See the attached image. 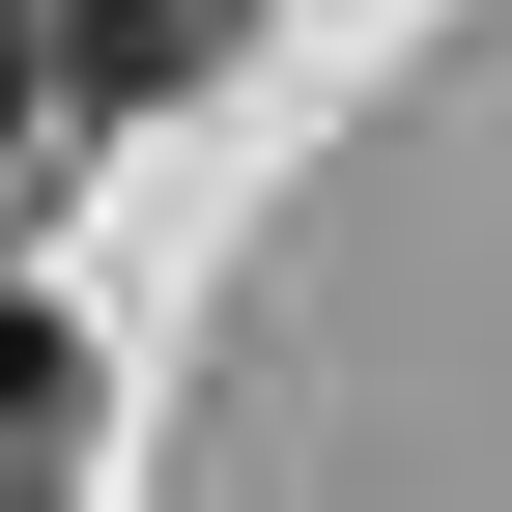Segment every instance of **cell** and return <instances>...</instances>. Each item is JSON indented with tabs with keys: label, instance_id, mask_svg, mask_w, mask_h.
<instances>
[{
	"label": "cell",
	"instance_id": "6da1fadb",
	"mask_svg": "<svg viewBox=\"0 0 512 512\" xmlns=\"http://www.w3.org/2000/svg\"><path fill=\"white\" fill-rule=\"evenodd\" d=\"M228 29H256V0H57V86H86V114H143V86H200Z\"/></svg>",
	"mask_w": 512,
	"mask_h": 512
},
{
	"label": "cell",
	"instance_id": "7a4b0ae2",
	"mask_svg": "<svg viewBox=\"0 0 512 512\" xmlns=\"http://www.w3.org/2000/svg\"><path fill=\"white\" fill-rule=\"evenodd\" d=\"M0 512H57V456H0Z\"/></svg>",
	"mask_w": 512,
	"mask_h": 512
}]
</instances>
